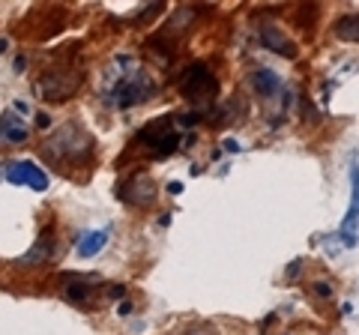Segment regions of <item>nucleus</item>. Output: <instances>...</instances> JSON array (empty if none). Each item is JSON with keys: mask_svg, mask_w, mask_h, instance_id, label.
Returning <instances> with one entry per match:
<instances>
[{"mask_svg": "<svg viewBox=\"0 0 359 335\" xmlns=\"http://www.w3.org/2000/svg\"><path fill=\"white\" fill-rule=\"evenodd\" d=\"M6 48H9V42H6V39H0V54H4Z\"/></svg>", "mask_w": 359, "mask_h": 335, "instance_id": "24", "label": "nucleus"}, {"mask_svg": "<svg viewBox=\"0 0 359 335\" xmlns=\"http://www.w3.org/2000/svg\"><path fill=\"white\" fill-rule=\"evenodd\" d=\"M314 294H318L320 299H332V285L330 282H318L314 285Z\"/></svg>", "mask_w": 359, "mask_h": 335, "instance_id": "17", "label": "nucleus"}, {"mask_svg": "<svg viewBox=\"0 0 359 335\" xmlns=\"http://www.w3.org/2000/svg\"><path fill=\"white\" fill-rule=\"evenodd\" d=\"M314 13H318V6H311V4H309V6H302V9H299V15H297V18H299V25L311 27V18H314Z\"/></svg>", "mask_w": 359, "mask_h": 335, "instance_id": "16", "label": "nucleus"}, {"mask_svg": "<svg viewBox=\"0 0 359 335\" xmlns=\"http://www.w3.org/2000/svg\"><path fill=\"white\" fill-rule=\"evenodd\" d=\"M117 311H120V317H129V315H132V303H120Z\"/></svg>", "mask_w": 359, "mask_h": 335, "instance_id": "22", "label": "nucleus"}, {"mask_svg": "<svg viewBox=\"0 0 359 335\" xmlns=\"http://www.w3.org/2000/svg\"><path fill=\"white\" fill-rule=\"evenodd\" d=\"M186 335H219V332L212 329V327H192V329H189Z\"/></svg>", "mask_w": 359, "mask_h": 335, "instance_id": "18", "label": "nucleus"}, {"mask_svg": "<svg viewBox=\"0 0 359 335\" xmlns=\"http://www.w3.org/2000/svg\"><path fill=\"white\" fill-rule=\"evenodd\" d=\"M27 135H30V132H27L25 120H21L18 114H13V111L0 114V141H6V144H25Z\"/></svg>", "mask_w": 359, "mask_h": 335, "instance_id": "12", "label": "nucleus"}, {"mask_svg": "<svg viewBox=\"0 0 359 335\" xmlns=\"http://www.w3.org/2000/svg\"><path fill=\"white\" fill-rule=\"evenodd\" d=\"M54 254V228H45L42 233H39V240L30 245V252L21 258L18 264L21 266H39V264H45Z\"/></svg>", "mask_w": 359, "mask_h": 335, "instance_id": "10", "label": "nucleus"}, {"mask_svg": "<svg viewBox=\"0 0 359 335\" xmlns=\"http://www.w3.org/2000/svg\"><path fill=\"white\" fill-rule=\"evenodd\" d=\"M168 192H171V195H180V192H183V183H168Z\"/></svg>", "mask_w": 359, "mask_h": 335, "instance_id": "23", "label": "nucleus"}, {"mask_svg": "<svg viewBox=\"0 0 359 335\" xmlns=\"http://www.w3.org/2000/svg\"><path fill=\"white\" fill-rule=\"evenodd\" d=\"M257 39H261V46H264V48L276 51V54H282V57H297L294 39L285 36V33L278 30L276 25H261V27H257Z\"/></svg>", "mask_w": 359, "mask_h": 335, "instance_id": "9", "label": "nucleus"}, {"mask_svg": "<svg viewBox=\"0 0 359 335\" xmlns=\"http://www.w3.org/2000/svg\"><path fill=\"white\" fill-rule=\"evenodd\" d=\"M105 242H108V231H84L75 242V252L81 254V258H96V254L105 249Z\"/></svg>", "mask_w": 359, "mask_h": 335, "instance_id": "13", "label": "nucleus"}, {"mask_svg": "<svg viewBox=\"0 0 359 335\" xmlns=\"http://www.w3.org/2000/svg\"><path fill=\"white\" fill-rule=\"evenodd\" d=\"M6 180L13 186H27V189H33V192H45V189L51 186L48 174L30 159H18L13 165H6Z\"/></svg>", "mask_w": 359, "mask_h": 335, "instance_id": "7", "label": "nucleus"}, {"mask_svg": "<svg viewBox=\"0 0 359 335\" xmlns=\"http://www.w3.org/2000/svg\"><path fill=\"white\" fill-rule=\"evenodd\" d=\"M123 290H126V287H123V285H111V287H108V296H114V299H120V296H123Z\"/></svg>", "mask_w": 359, "mask_h": 335, "instance_id": "20", "label": "nucleus"}, {"mask_svg": "<svg viewBox=\"0 0 359 335\" xmlns=\"http://www.w3.org/2000/svg\"><path fill=\"white\" fill-rule=\"evenodd\" d=\"M249 84H252V90L257 96H264V99H273L278 90H282V75L273 72V69H255L249 75Z\"/></svg>", "mask_w": 359, "mask_h": 335, "instance_id": "11", "label": "nucleus"}, {"mask_svg": "<svg viewBox=\"0 0 359 335\" xmlns=\"http://www.w3.org/2000/svg\"><path fill=\"white\" fill-rule=\"evenodd\" d=\"M335 36L344 39V42H359V13L341 15L335 21Z\"/></svg>", "mask_w": 359, "mask_h": 335, "instance_id": "15", "label": "nucleus"}, {"mask_svg": "<svg viewBox=\"0 0 359 335\" xmlns=\"http://www.w3.org/2000/svg\"><path fill=\"white\" fill-rule=\"evenodd\" d=\"M4 177H6V168H4V165H0V180H4Z\"/></svg>", "mask_w": 359, "mask_h": 335, "instance_id": "25", "label": "nucleus"}, {"mask_svg": "<svg viewBox=\"0 0 359 335\" xmlns=\"http://www.w3.org/2000/svg\"><path fill=\"white\" fill-rule=\"evenodd\" d=\"M36 126H39V129H48V126H51V117L45 114V111H39V114H36Z\"/></svg>", "mask_w": 359, "mask_h": 335, "instance_id": "19", "label": "nucleus"}, {"mask_svg": "<svg viewBox=\"0 0 359 335\" xmlns=\"http://www.w3.org/2000/svg\"><path fill=\"white\" fill-rule=\"evenodd\" d=\"M180 93H183L189 102H212L219 96V78L212 75V69L207 63H189L183 72H180Z\"/></svg>", "mask_w": 359, "mask_h": 335, "instance_id": "3", "label": "nucleus"}, {"mask_svg": "<svg viewBox=\"0 0 359 335\" xmlns=\"http://www.w3.org/2000/svg\"><path fill=\"white\" fill-rule=\"evenodd\" d=\"M120 198L132 207H150L156 204V183L147 174H135L129 177L126 186H120Z\"/></svg>", "mask_w": 359, "mask_h": 335, "instance_id": "8", "label": "nucleus"}, {"mask_svg": "<svg viewBox=\"0 0 359 335\" xmlns=\"http://www.w3.org/2000/svg\"><path fill=\"white\" fill-rule=\"evenodd\" d=\"M222 147H224V150H228V153H240V144H237V141H233V138H228V141H224V144H222Z\"/></svg>", "mask_w": 359, "mask_h": 335, "instance_id": "21", "label": "nucleus"}, {"mask_svg": "<svg viewBox=\"0 0 359 335\" xmlns=\"http://www.w3.org/2000/svg\"><path fill=\"white\" fill-rule=\"evenodd\" d=\"M45 156H48L51 162H69V165H81L87 162L90 156H93V138H90V132L81 129L78 123H66V126L54 135L48 144H45Z\"/></svg>", "mask_w": 359, "mask_h": 335, "instance_id": "2", "label": "nucleus"}, {"mask_svg": "<svg viewBox=\"0 0 359 335\" xmlns=\"http://www.w3.org/2000/svg\"><path fill=\"white\" fill-rule=\"evenodd\" d=\"M93 294H96V287H93V282H69L63 287V296L69 299V303H90L93 299Z\"/></svg>", "mask_w": 359, "mask_h": 335, "instance_id": "14", "label": "nucleus"}, {"mask_svg": "<svg viewBox=\"0 0 359 335\" xmlns=\"http://www.w3.org/2000/svg\"><path fill=\"white\" fill-rule=\"evenodd\" d=\"M159 90L153 78L144 72V69H129L123 75L111 78V87L105 90V105H114V108H132V105H141Z\"/></svg>", "mask_w": 359, "mask_h": 335, "instance_id": "1", "label": "nucleus"}, {"mask_svg": "<svg viewBox=\"0 0 359 335\" xmlns=\"http://www.w3.org/2000/svg\"><path fill=\"white\" fill-rule=\"evenodd\" d=\"M339 240L344 249H356L359 245V165H351V207L344 213V221L339 228Z\"/></svg>", "mask_w": 359, "mask_h": 335, "instance_id": "6", "label": "nucleus"}, {"mask_svg": "<svg viewBox=\"0 0 359 335\" xmlns=\"http://www.w3.org/2000/svg\"><path fill=\"white\" fill-rule=\"evenodd\" d=\"M138 144L147 153H153L156 159H165L180 147V132L168 120H153L138 132Z\"/></svg>", "mask_w": 359, "mask_h": 335, "instance_id": "4", "label": "nucleus"}, {"mask_svg": "<svg viewBox=\"0 0 359 335\" xmlns=\"http://www.w3.org/2000/svg\"><path fill=\"white\" fill-rule=\"evenodd\" d=\"M78 87H81V75L72 72V69H51L39 78L36 90L45 102H66V99H72L78 93Z\"/></svg>", "mask_w": 359, "mask_h": 335, "instance_id": "5", "label": "nucleus"}]
</instances>
